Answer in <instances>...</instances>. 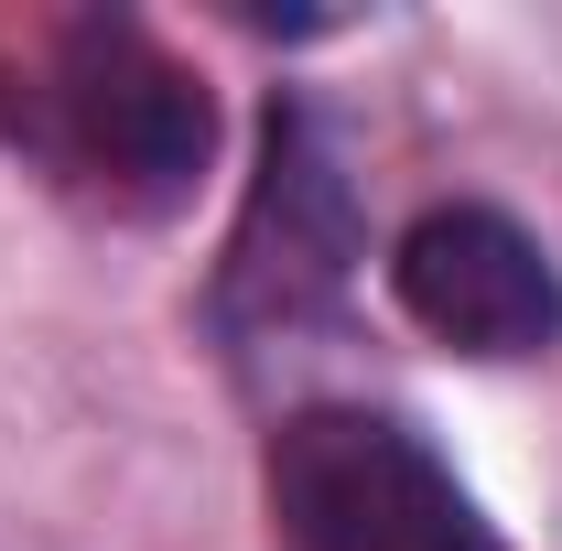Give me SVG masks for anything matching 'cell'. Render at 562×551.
Here are the masks:
<instances>
[{
  "label": "cell",
  "instance_id": "6da1fadb",
  "mask_svg": "<svg viewBox=\"0 0 562 551\" xmlns=\"http://www.w3.org/2000/svg\"><path fill=\"white\" fill-rule=\"evenodd\" d=\"M0 140L109 216H162L216 151V98L131 11L0 22Z\"/></svg>",
  "mask_w": 562,
  "mask_h": 551
},
{
  "label": "cell",
  "instance_id": "7a4b0ae2",
  "mask_svg": "<svg viewBox=\"0 0 562 551\" xmlns=\"http://www.w3.org/2000/svg\"><path fill=\"white\" fill-rule=\"evenodd\" d=\"M260 486H271V519L292 551H497L454 465L412 421L357 412V401L292 412L271 432Z\"/></svg>",
  "mask_w": 562,
  "mask_h": 551
},
{
  "label": "cell",
  "instance_id": "3957f363",
  "mask_svg": "<svg viewBox=\"0 0 562 551\" xmlns=\"http://www.w3.org/2000/svg\"><path fill=\"white\" fill-rule=\"evenodd\" d=\"M347 271H357V184H347V151H336V120L314 98H271L260 173H249L238 227H227L216 314L238 336H292V325L336 314Z\"/></svg>",
  "mask_w": 562,
  "mask_h": 551
},
{
  "label": "cell",
  "instance_id": "277c9868",
  "mask_svg": "<svg viewBox=\"0 0 562 551\" xmlns=\"http://www.w3.org/2000/svg\"><path fill=\"white\" fill-rule=\"evenodd\" d=\"M390 292L432 346L454 357H552L562 346V271L508 206H432L390 249Z\"/></svg>",
  "mask_w": 562,
  "mask_h": 551
}]
</instances>
